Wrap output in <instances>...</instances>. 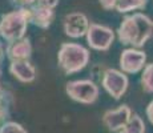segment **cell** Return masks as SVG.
<instances>
[{
	"label": "cell",
	"mask_w": 153,
	"mask_h": 133,
	"mask_svg": "<svg viewBox=\"0 0 153 133\" xmlns=\"http://www.w3.org/2000/svg\"><path fill=\"white\" fill-rule=\"evenodd\" d=\"M116 33L123 45L141 48L153 36V20L143 12L126 15L120 23Z\"/></svg>",
	"instance_id": "obj_1"
},
{
	"label": "cell",
	"mask_w": 153,
	"mask_h": 133,
	"mask_svg": "<svg viewBox=\"0 0 153 133\" xmlns=\"http://www.w3.org/2000/svg\"><path fill=\"white\" fill-rule=\"evenodd\" d=\"M91 53L84 45L77 43H61L57 51V65L64 75L79 73L88 65Z\"/></svg>",
	"instance_id": "obj_2"
},
{
	"label": "cell",
	"mask_w": 153,
	"mask_h": 133,
	"mask_svg": "<svg viewBox=\"0 0 153 133\" xmlns=\"http://www.w3.org/2000/svg\"><path fill=\"white\" fill-rule=\"evenodd\" d=\"M31 24L29 7L17 8L11 12L3 13L0 17V37L7 43L25 37L28 25Z\"/></svg>",
	"instance_id": "obj_3"
},
{
	"label": "cell",
	"mask_w": 153,
	"mask_h": 133,
	"mask_svg": "<svg viewBox=\"0 0 153 133\" xmlns=\"http://www.w3.org/2000/svg\"><path fill=\"white\" fill-rule=\"evenodd\" d=\"M65 93L71 100L84 105H92L97 101L100 88L93 80H71L65 84Z\"/></svg>",
	"instance_id": "obj_4"
},
{
	"label": "cell",
	"mask_w": 153,
	"mask_h": 133,
	"mask_svg": "<svg viewBox=\"0 0 153 133\" xmlns=\"http://www.w3.org/2000/svg\"><path fill=\"white\" fill-rule=\"evenodd\" d=\"M85 39H87V44L91 49L99 52H107L116 39V33L108 25L91 23L87 35H85Z\"/></svg>",
	"instance_id": "obj_5"
},
{
	"label": "cell",
	"mask_w": 153,
	"mask_h": 133,
	"mask_svg": "<svg viewBox=\"0 0 153 133\" xmlns=\"http://www.w3.org/2000/svg\"><path fill=\"white\" fill-rule=\"evenodd\" d=\"M101 85L112 99L120 100L128 91L129 79L123 71L116 68H107L101 75Z\"/></svg>",
	"instance_id": "obj_6"
},
{
	"label": "cell",
	"mask_w": 153,
	"mask_h": 133,
	"mask_svg": "<svg viewBox=\"0 0 153 133\" xmlns=\"http://www.w3.org/2000/svg\"><path fill=\"white\" fill-rule=\"evenodd\" d=\"M120 71L126 75H136L141 72L146 65V53L140 48H129L124 49L119 59Z\"/></svg>",
	"instance_id": "obj_7"
},
{
	"label": "cell",
	"mask_w": 153,
	"mask_h": 133,
	"mask_svg": "<svg viewBox=\"0 0 153 133\" xmlns=\"http://www.w3.org/2000/svg\"><path fill=\"white\" fill-rule=\"evenodd\" d=\"M132 114H133V112L126 104L120 105L116 109H108L104 112L101 117L102 125L107 128L108 132L119 133L128 124Z\"/></svg>",
	"instance_id": "obj_8"
},
{
	"label": "cell",
	"mask_w": 153,
	"mask_h": 133,
	"mask_svg": "<svg viewBox=\"0 0 153 133\" xmlns=\"http://www.w3.org/2000/svg\"><path fill=\"white\" fill-rule=\"evenodd\" d=\"M89 20L83 12H69L63 19V29L65 36L71 39H80L87 35L89 28Z\"/></svg>",
	"instance_id": "obj_9"
},
{
	"label": "cell",
	"mask_w": 153,
	"mask_h": 133,
	"mask_svg": "<svg viewBox=\"0 0 153 133\" xmlns=\"http://www.w3.org/2000/svg\"><path fill=\"white\" fill-rule=\"evenodd\" d=\"M8 71H10V73L17 81L24 82V84H31L37 77L36 68L29 60L11 61Z\"/></svg>",
	"instance_id": "obj_10"
},
{
	"label": "cell",
	"mask_w": 153,
	"mask_h": 133,
	"mask_svg": "<svg viewBox=\"0 0 153 133\" xmlns=\"http://www.w3.org/2000/svg\"><path fill=\"white\" fill-rule=\"evenodd\" d=\"M5 56L10 61L29 60L32 56V44L28 37H23L20 40L7 43L5 47Z\"/></svg>",
	"instance_id": "obj_11"
},
{
	"label": "cell",
	"mask_w": 153,
	"mask_h": 133,
	"mask_svg": "<svg viewBox=\"0 0 153 133\" xmlns=\"http://www.w3.org/2000/svg\"><path fill=\"white\" fill-rule=\"evenodd\" d=\"M29 13H31V24L42 29H48L55 20V11L52 8L44 7L36 3L29 7Z\"/></svg>",
	"instance_id": "obj_12"
},
{
	"label": "cell",
	"mask_w": 153,
	"mask_h": 133,
	"mask_svg": "<svg viewBox=\"0 0 153 133\" xmlns=\"http://www.w3.org/2000/svg\"><path fill=\"white\" fill-rule=\"evenodd\" d=\"M148 5V0H117L116 11L119 13H129L141 11Z\"/></svg>",
	"instance_id": "obj_13"
},
{
	"label": "cell",
	"mask_w": 153,
	"mask_h": 133,
	"mask_svg": "<svg viewBox=\"0 0 153 133\" xmlns=\"http://www.w3.org/2000/svg\"><path fill=\"white\" fill-rule=\"evenodd\" d=\"M140 84L145 93L153 94V61L146 64V65L144 67V69L141 71Z\"/></svg>",
	"instance_id": "obj_14"
},
{
	"label": "cell",
	"mask_w": 153,
	"mask_h": 133,
	"mask_svg": "<svg viewBox=\"0 0 153 133\" xmlns=\"http://www.w3.org/2000/svg\"><path fill=\"white\" fill-rule=\"evenodd\" d=\"M119 133H145V123L137 113H133L128 124Z\"/></svg>",
	"instance_id": "obj_15"
},
{
	"label": "cell",
	"mask_w": 153,
	"mask_h": 133,
	"mask_svg": "<svg viewBox=\"0 0 153 133\" xmlns=\"http://www.w3.org/2000/svg\"><path fill=\"white\" fill-rule=\"evenodd\" d=\"M0 133H28V131L20 123L7 120L0 125Z\"/></svg>",
	"instance_id": "obj_16"
},
{
	"label": "cell",
	"mask_w": 153,
	"mask_h": 133,
	"mask_svg": "<svg viewBox=\"0 0 153 133\" xmlns=\"http://www.w3.org/2000/svg\"><path fill=\"white\" fill-rule=\"evenodd\" d=\"M99 4L101 5L102 10L112 11V10H116L117 0H99Z\"/></svg>",
	"instance_id": "obj_17"
},
{
	"label": "cell",
	"mask_w": 153,
	"mask_h": 133,
	"mask_svg": "<svg viewBox=\"0 0 153 133\" xmlns=\"http://www.w3.org/2000/svg\"><path fill=\"white\" fill-rule=\"evenodd\" d=\"M37 0H12V3L15 5H17L19 8H27V7H31L36 3Z\"/></svg>",
	"instance_id": "obj_18"
},
{
	"label": "cell",
	"mask_w": 153,
	"mask_h": 133,
	"mask_svg": "<svg viewBox=\"0 0 153 133\" xmlns=\"http://www.w3.org/2000/svg\"><path fill=\"white\" fill-rule=\"evenodd\" d=\"M59 1H60V0H37L36 4H40V5H44V7H48V8L55 10V8L59 5Z\"/></svg>",
	"instance_id": "obj_19"
},
{
	"label": "cell",
	"mask_w": 153,
	"mask_h": 133,
	"mask_svg": "<svg viewBox=\"0 0 153 133\" xmlns=\"http://www.w3.org/2000/svg\"><path fill=\"white\" fill-rule=\"evenodd\" d=\"M145 114H146V117H148L149 123L153 125V100H151V101H149V104L146 105Z\"/></svg>",
	"instance_id": "obj_20"
},
{
	"label": "cell",
	"mask_w": 153,
	"mask_h": 133,
	"mask_svg": "<svg viewBox=\"0 0 153 133\" xmlns=\"http://www.w3.org/2000/svg\"><path fill=\"white\" fill-rule=\"evenodd\" d=\"M4 56H5V48L3 47V44L0 43V64H1V61H3V59H4Z\"/></svg>",
	"instance_id": "obj_21"
}]
</instances>
